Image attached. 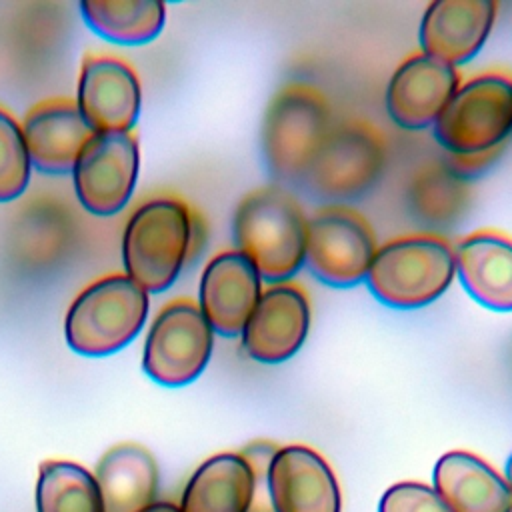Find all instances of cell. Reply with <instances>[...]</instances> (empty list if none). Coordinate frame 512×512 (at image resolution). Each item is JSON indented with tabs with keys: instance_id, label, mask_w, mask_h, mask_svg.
<instances>
[{
	"instance_id": "2e32d148",
	"label": "cell",
	"mask_w": 512,
	"mask_h": 512,
	"mask_svg": "<svg viewBox=\"0 0 512 512\" xmlns=\"http://www.w3.org/2000/svg\"><path fill=\"white\" fill-rule=\"evenodd\" d=\"M494 20V0H434L420 20L422 54L456 68L482 50Z\"/></svg>"
},
{
	"instance_id": "ffe728a7",
	"label": "cell",
	"mask_w": 512,
	"mask_h": 512,
	"mask_svg": "<svg viewBox=\"0 0 512 512\" xmlns=\"http://www.w3.org/2000/svg\"><path fill=\"white\" fill-rule=\"evenodd\" d=\"M104 512H140L158 494V466L140 444L122 442L106 450L94 470Z\"/></svg>"
},
{
	"instance_id": "d6986e66",
	"label": "cell",
	"mask_w": 512,
	"mask_h": 512,
	"mask_svg": "<svg viewBox=\"0 0 512 512\" xmlns=\"http://www.w3.org/2000/svg\"><path fill=\"white\" fill-rule=\"evenodd\" d=\"M432 482L450 512H512L510 484L470 452L456 450L440 456Z\"/></svg>"
},
{
	"instance_id": "30bf717a",
	"label": "cell",
	"mask_w": 512,
	"mask_h": 512,
	"mask_svg": "<svg viewBox=\"0 0 512 512\" xmlns=\"http://www.w3.org/2000/svg\"><path fill=\"white\" fill-rule=\"evenodd\" d=\"M138 166L140 152L134 132L94 134L72 168L80 204L98 216L120 212L134 192Z\"/></svg>"
},
{
	"instance_id": "83f0119b",
	"label": "cell",
	"mask_w": 512,
	"mask_h": 512,
	"mask_svg": "<svg viewBox=\"0 0 512 512\" xmlns=\"http://www.w3.org/2000/svg\"><path fill=\"white\" fill-rule=\"evenodd\" d=\"M140 512H180V508L172 502H152L150 506L142 508Z\"/></svg>"
},
{
	"instance_id": "44dd1931",
	"label": "cell",
	"mask_w": 512,
	"mask_h": 512,
	"mask_svg": "<svg viewBox=\"0 0 512 512\" xmlns=\"http://www.w3.org/2000/svg\"><path fill=\"white\" fill-rule=\"evenodd\" d=\"M254 484V470L242 454H216L190 476L178 508L180 512H248Z\"/></svg>"
},
{
	"instance_id": "7c38bea8",
	"label": "cell",
	"mask_w": 512,
	"mask_h": 512,
	"mask_svg": "<svg viewBox=\"0 0 512 512\" xmlns=\"http://www.w3.org/2000/svg\"><path fill=\"white\" fill-rule=\"evenodd\" d=\"M310 330V300L290 282L270 284L262 290L244 330L246 354L262 364H280L292 358Z\"/></svg>"
},
{
	"instance_id": "8992f818",
	"label": "cell",
	"mask_w": 512,
	"mask_h": 512,
	"mask_svg": "<svg viewBox=\"0 0 512 512\" xmlns=\"http://www.w3.org/2000/svg\"><path fill=\"white\" fill-rule=\"evenodd\" d=\"M432 128L454 158L496 154L512 132V80L482 74L460 84Z\"/></svg>"
},
{
	"instance_id": "5bb4252c",
	"label": "cell",
	"mask_w": 512,
	"mask_h": 512,
	"mask_svg": "<svg viewBox=\"0 0 512 512\" xmlns=\"http://www.w3.org/2000/svg\"><path fill=\"white\" fill-rule=\"evenodd\" d=\"M274 512H340V488L328 462L312 448L290 444L274 452L266 468Z\"/></svg>"
},
{
	"instance_id": "9a60e30c",
	"label": "cell",
	"mask_w": 512,
	"mask_h": 512,
	"mask_svg": "<svg viewBox=\"0 0 512 512\" xmlns=\"http://www.w3.org/2000/svg\"><path fill=\"white\" fill-rule=\"evenodd\" d=\"M262 296V278L238 250L216 254L204 268L198 308L214 334L240 336Z\"/></svg>"
},
{
	"instance_id": "9c48e42d",
	"label": "cell",
	"mask_w": 512,
	"mask_h": 512,
	"mask_svg": "<svg viewBox=\"0 0 512 512\" xmlns=\"http://www.w3.org/2000/svg\"><path fill=\"white\" fill-rule=\"evenodd\" d=\"M384 162L382 134L364 120H348L332 126L304 178L318 196L350 200L378 182Z\"/></svg>"
},
{
	"instance_id": "7a4b0ae2",
	"label": "cell",
	"mask_w": 512,
	"mask_h": 512,
	"mask_svg": "<svg viewBox=\"0 0 512 512\" xmlns=\"http://www.w3.org/2000/svg\"><path fill=\"white\" fill-rule=\"evenodd\" d=\"M194 242V216L186 202L158 196L140 204L122 236L126 276L146 292L170 288Z\"/></svg>"
},
{
	"instance_id": "ba28073f",
	"label": "cell",
	"mask_w": 512,
	"mask_h": 512,
	"mask_svg": "<svg viewBox=\"0 0 512 512\" xmlns=\"http://www.w3.org/2000/svg\"><path fill=\"white\" fill-rule=\"evenodd\" d=\"M214 332L190 298L168 302L154 318L142 356L144 372L162 386H184L206 368Z\"/></svg>"
},
{
	"instance_id": "6da1fadb",
	"label": "cell",
	"mask_w": 512,
	"mask_h": 512,
	"mask_svg": "<svg viewBox=\"0 0 512 512\" xmlns=\"http://www.w3.org/2000/svg\"><path fill=\"white\" fill-rule=\"evenodd\" d=\"M306 224L298 200L280 186H264L242 198L232 220L236 250L260 278L280 284L292 278L306 258Z\"/></svg>"
},
{
	"instance_id": "52a82bcc",
	"label": "cell",
	"mask_w": 512,
	"mask_h": 512,
	"mask_svg": "<svg viewBox=\"0 0 512 512\" xmlns=\"http://www.w3.org/2000/svg\"><path fill=\"white\" fill-rule=\"evenodd\" d=\"M376 250L372 226L348 206L330 204L308 218L304 264L322 284L352 288L364 282Z\"/></svg>"
},
{
	"instance_id": "cb8c5ba5",
	"label": "cell",
	"mask_w": 512,
	"mask_h": 512,
	"mask_svg": "<svg viewBox=\"0 0 512 512\" xmlns=\"http://www.w3.org/2000/svg\"><path fill=\"white\" fill-rule=\"evenodd\" d=\"M36 512H104L94 474L74 462H42L36 480Z\"/></svg>"
},
{
	"instance_id": "7402d4cb",
	"label": "cell",
	"mask_w": 512,
	"mask_h": 512,
	"mask_svg": "<svg viewBox=\"0 0 512 512\" xmlns=\"http://www.w3.org/2000/svg\"><path fill=\"white\" fill-rule=\"evenodd\" d=\"M80 12L98 36L126 46L154 40L166 20V8L158 0H84Z\"/></svg>"
},
{
	"instance_id": "3957f363",
	"label": "cell",
	"mask_w": 512,
	"mask_h": 512,
	"mask_svg": "<svg viewBox=\"0 0 512 512\" xmlns=\"http://www.w3.org/2000/svg\"><path fill=\"white\" fill-rule=\"evenodd\" d=\"M454 276V248L442 236L410 234L378 246L364 282L384 306L414 310L438 300Z\"/></svg>"
},
{
	"instance_id": "4fadbf2b",
	"label": "cell",
	"mask_w": 512,
	"mask_h": 512,
	"mask_svg": "<svg viewBox=\"0 0 512 512\" xmlns=\"http://www.w3.org/2000/svg\"><path fill=\"white\" fill-rule=\"evenodd\" d=\"M458 88L460 74L454 66L422 52L412 54L388 80L386 112L404 130H424L434 126Z\"/></svg>"
},
{
	"instance_id": "277c9868",
	"label": "cell",
	"mask_w": 512,
	"mask_h": 512,
	"mask_svg": "<svg viewBox=\"0 0 512 512\" xmlns=\"http://www.w3.org/2000/svg\"><path fill=\"white\" fill-rule=\"evenodd\" d=\"M332 130L326 96L304 82H290L270 100L262 120L266 168L280 180L304 178Z\"/></svg>"
},
{
	"instance_id": "603a6c76",
	"label": "cell",
	"mask_w": 512,
	"mask_h": 512,
	"mask_svg": "<svg viewBox=\"0 0 512 512\" xmlns=\"http://www.w3.org/2000/svg\"><path fill=\"white\" fill-rule=\"evenodd\" d=\"M468 200L464 176L450 162L422 166L410 186L408 202L412 212L434 226H448L458 218Z\"/></svg>"
},
{
	"instance_id": "f1b7e54d",
	"label": "cell",
	"mask_w": 512,
	"mask_h": 512,
	"mask_svg": "<svg viewBox=\"0 0 512 512\" xmlns=\"http://www.w3.org/2000/svg\"><path fill=\"white\" fill-rule=\"evenodd\" d=\"M506 482H508L510 488H512V454H510V458H508V462H506Z\"/></svg>"
},
{
	"instance_id": "484cf974",
	"label": "cell",
	"mask_w": 512,
	"mask_h": 512,
	"mask_svg": "<svg viewBox=\"0 0 512 512\" xmlns=\"http://www.w3.org/2000/svg\"><path fill=\"white\" fill-rule=\"evenodd\" d=\"M378 512H450L432 486L398 482L390 486L378 504Z\"/></svg>"
},
{
	"instance_id": "5b68a950",
	"label": "cell",
	"mask_w": 512,
	"mask_h": 512,
	"mask_svg": "<svg viewBox=\"0 0 512 512\" xmlns=\"http://www.w3.org/2000/svg\"><path fill=\"white\" fill-rule=\"evenodd\" d=\"M148 316V292L126 274L88 284L64 320L68 346L84 356H108L138 336Z\"/></svg>"
},
{
	"instance_id": "ac0fdd59",
	"label": "cell",
	"mask_w": 512,
	"mask_h": 512,
	"mask_svg": "<svg viewBox=\"0 0 512 512\" xmlns=\"http://www.w3.org/2000/svg\"><path fill=\"white\" fill-rule=\"evenodd\" d=\"M456 276L466 294L494 312H512V238L480 230L454 248Z\"/></svg>"
},
{
	"instance_id": "4316f807",
	"label": "cell",
	"mask_w": 512,
	"mask_h": 512,
	"mask_svg": "<svg viewBox=\"0 0 512 512\" xmlns=\"http://www.w3.org/2000/svg\"><path fill=\"white\" fill-rule=\"evenodd\" d=\"M278 448L268 444V442H254L250 446H246V450H242L240 454L248 460V464L254 470V494H252V502L248 506V512H274V506L270 502L268 496V488H266V468L274 456Z\"/></svg>"
},
{
	"instance_id": "8fae6325",
	"label": "cell",
	"mask_w": 512,
	"mask_h": 512,
	"mask_svg": "<svg viewBox=\"0 0 512 512\" xmlns=\"http://www.w3.org/2000/svg\"><path fill=\"white\" fill-rule=\"evenodd\" d=\"M142 90L132 66L114 54L90 52L82 60L76 106L96 134L132 132Z\"/></svg>"
},
{
	"instance_id": "d4e9b609",
	"label": "cell",
	"mask_w": 512,
	"mask_h": 512,
	"mask_svg": "<svg viewBox=\"0 0 512 512\" xmlns=\"http://www.w3.org/2000/svg\"><path fill=\"white\" fill-rule=\"evenodd\" d=\"M30 166L22 126L0 106V202H10L26 190Z\"/></svg>"
},
{
	"instance_id": "e0dca14e",
	"label": "cell",
	"mask_w": 512,
	"mask_h": 512,
	"mask_svg": "<svg viewBox=\"0 0 512 512\" xmlns=\"http://www.w3.org/2000/svg\"><path fill=\"white\" fill-rule=\"evenodd\" d=\"M94 134L70 98H50L32 106L22 122L30 164L44 174L72 172Z\"/></svg>"
}]
</instances>
